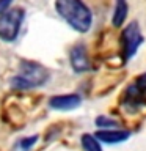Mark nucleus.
I'll use <instances>...</instances> for the list:
<instances>
[{
  "mask_svg": "<svg viewBox=\"0 0 146 151\" xmlns=\"http://www.w3.org/2000/svg\"><path fill=\"white\" fill-rule=\"evenodd\" d=\"M82 146H83V151H102L101 145H99V140L91 134L82 135Z\"/></svg>",
  "mask_w": 146,
  "mask_h": 151,
  "instance_id": "obj_9",
  "label": "nucleus"
},
{
  "mask_svg": "<svg viewBox=\"0 0 146 151\" xmlns=\"http://www.w3.org/2000/svg\"><path fill=\"white\" fill-rule=\"evenodd\" d=\"M11 3H13V0H0V14L5 13L6 9H9Z\"/></svg>",
  "mask_w": 146,
  "mask_h": 151,
  "instance_id": "obj_13",
  "label": "nucleus"
},
{
  "mask_svg": "<svg viewBox=\"0 0 146 151\" xmlns=\"http://www.w3.org/2000/svg\"><path fill=\"white\" fill-rule=\"evenodd\" d=\"M55 9L75 32L87 33L91 28L93 14L83 0H55Z\"/></svg>",
  "mask_w": 146,
  "mask_h": 151,
  "instance_id": "obj_1",
  "label": "nucleus"
},
{
  "mask_svg": "<svg viewBox=\"0 0 146 151\" xmlns=\"http://www.w3.org/2000/svg\"><path fill=\"white\" fill-rule=\"evenodd\" d=\"M96 124L101 127H112V126H118V121L112 120V118H107V116H97Z\"/></svg>",
  "mask_w": 146,
  "mask_h": 151,
  "instance_id": "obj_10",
  "label": "nucleus"
},
{
  "mask_svg": "<svg viewBox=\"0 0 146 151\" xmlns=\"http://www.w3.org/2000/svg\"><path fill=\"white\" fill-rule=\"evenodd\" d=\"M25 11L22 8H9L0 14V40L13 42L21 32Z\"/></svg>",
  "mask_w": 146,
  "mask_h": 151,
  "instance_id": "obj_3",
  "label": "nucleus"
},
{
  "mask_svg": "<svg viewBox=\"0 0 146 151\" xmlns=\"http://www.w3.org/2000/svg\"><path fill=\"white\" fill-rule=\"evenodd\" d=\"M36 140H38V135L28 137V139H25V140H22V142H21V148H24V150H28L31 145H35V143H36Z\"/></svg>",
  "mask_w": 146,
  "mask_h": 151,
  "instance_id": "obj_11",
  "label": "nucleus"
},
{
  "mask_svg": "<svg viewBox=\"0 0 146 151\" xmlns=\"http://www.w3.org/2000/svg\"><path fill=\"white\" fill-rule=\"evenodd\" d=\"M97 140L105 142V143H120V142H126L130 137L129 131H97L94 134Z\"/></svg>",
  "mask_w": 146,
  "mask_h": 151,
  "instance_id": "obj_7",
  "label": "nucleus"
},
{
  "mask_svg": "<svg viewBox=\"0 0 146 151\" xmlns=\"http://www.w3.org/2000/svg\"><path fill=\"white\" fill-rule=\"evenodd\" d=\"M49 79V73L42 65L36 61H22L21 71L11 79V87L14 90H31L44 85Z\"/></svg>",
  "mask_w": 146,
  "mask_h": 151,
  "instance_id": "obj_2",
  "label": "nucleus"
},
{
  "mask_svg": "<svg viewBox=\"0 0 146 151\" xmlns=\"http://www.w3.org/2000/svg\"><path fill=\"white\" fill-rule=\"evenodd\" d=\"M135 85H137V87H138V88H140V90H141V91H143V93L146 91V73H145V74H141L140 77L137 79Z\"/></svg>",
  "mask_w": 146,
  "mask_h": 151,
  "instance_id": "obj_12",
  "label": "nucleus"
},
{
  "mask_svg": "<svg viewBox=\"0 0 146 151\" xmlns=\"http://www.w3.org/2000/svg\"><path fill=\"white\" fill-rule=\"evenodd\" d=\"M69 60H71V66H72L75 73H83V71L89 69V60H88L87 49H85L83 44H77L71 49Z\"/></svg>",
  "mask_w": 146,
  "mask_h": 151,
  "instance_id": "obj_5",
  "label": "nucleus"
},
{
  "mask_svg": "<svg viewBox=\"0 0 146 151\" xmlns=\"http://www.w3.org/2000/svg\"><path fill=\"white\" fill-rule=\"evenodd\" d=\"M127 11H129V6H127V2L126 0H116V5H115V11H113V25L115 27H121L124 24L126 17H127Z\"/></svg>",
  "mask_w": 146,
  "mask_h": 151,
  "instance_id": "obj_8",
  "label": "nucleus"
},
{
  "mask_svg": "<svg viewBox=\"0 0 146 151\" xmlns=\"http://www.w3.org/2000/svg\"><path fill=\"white\" fill-rule=\"evenodd\" d=\"M82 102L79 94H60V96L50 98L49 106L55 110H74Z\"/></svg>",
  "mask_w": 146,
  "mask_h": 151,
  "instance_id": "obj_6",
  "label": "nucleus"
},
{
  "mask_svg": "<svg viewBox=\"0 0 146 151\" xmlns=\"http://www.w3.org/2000/svg\"><path fill=\"white\" fill-rule=\"evenodd\" d=\"M143 42V35L140 32V27L137 22H130L121 35V44H122V55L124 60H129L132 55H135L137 49Z\"/></svg>",
  "mask_w": 146,
  "mask_h": 151,
  "instance_id": "obj_4",
  "label": "nucleus"
}]
</instances>
